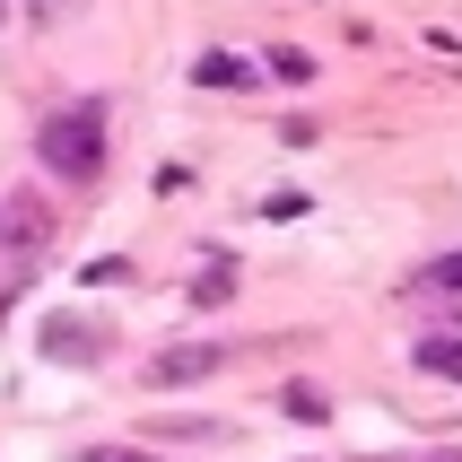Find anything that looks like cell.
<instances>
[{"label":"cell","instance_id":"obj_9","mask_svg":"<svg viewBox=\"0 0 462 462\" xmlns=\"http://www.w3.org/2000/svg\"><path fill=\"white\" fill-rule=\"evenodd\" d=\"M79 332H88V323H44V349H61V358H88V340H79Z\"/></svg>","mask_w":462,"mask_h":462},{"label":"cell","instance_id":"obj_3","mask_svg":"<svg viewBox=\"0 0 462 462\" xmlns=\"http://www.w3.org/2000/svg\"><path fill=\"white\" fill-rule=\"evenodd\" d=\"M209 366H218V340H175V349H157L149 358V384L166 393V384H201Z\"/></svg>","mask_w":462,"mask_h":462},{"label":"cell","instance_id":"obj_8","mask_svg":"<svg viewBox=\"0 0 462 462\" xmlns=\"http://www.w3.org/2000/svg\"><path fill=\"white\" fill-rule=\"evenodd\" d=\"M419 366H428V375H454V384H462V340H419Z\"/></svg>","mask_w":462,"mask_h":462},{"label":"cell","instance_id":"obj_6","mask_svg":"<svg viewBox=\"0 0 462 462\" xmlns=\"http://www.w3.org/2000/svg\"><path fill=\"white\" fill-rule=\"evenodd\" d=\"M236 297V271H227V254H209V271L192 280V306H227Z\"/></svg>","mask_w":462,"mask_h":462},{"label":"cell","instance_id":"obj_5","mask_svg":"<svg viewBox=\"0 0 462 462\" xmlns=\"http://www.w3.org/2000/svg\"><path fill=\"white\" fill-rule=\"evenodd\" d=\"M192 79H201V88H245V79H254V61H236V52H201V61H192Z\"/></svg>","mask_w":462,"mask_h":462},{"label":"cell","instance_id":"obj_4","mask_svg":"<svg viewBox=\"0 0 462 462\" xmlns=\"http://www.w3.org/2000/svg\"><path fill=\"white\" fill-rule=\"evenodd\" d=\"M411 297H428V306H462V254H445V262H428L411 280Z\"/></svg>","mask_w":462,"mask_h":462},{"label":"cell","instance_id":"obj_11","mask_svg":"<svg viewBox=\"0 0 462 462\" xmlns=\"http://www.w3.org/2000/svg\"><path fill=\"white\" fill-rule=\"evenodd\" d=\"M88 462H157V454H123V445H97Z\"/></svg>","mask_w":462,"mask_h":462},{"label":"cell","instance_id":"obj_2","mask_svg":"<svg viewBox=\"0 0 462 462\" xmlns=\"http://www.w3.org/2000/svg\"><path fill=\"white\" fill-rule=\"evenodd\" d=\"M0 254L9 262L52 254V192H0Z\"/></svg>","mask_w":462,"mask_h":462},{"label":"cell","instance_id":"obj_14","mask_svg":"<svg viewBox=\"0 0 462 462\" xmlns=\"http://www.w3.org/2000/svg\"><path fill=\"white\" fill-rule=\"evenodd\" d=\"M0 18H9V0H0Z\"/></svg>","mask_w":462,"mask_h":462},{"label":"cell","instance_id":"obj_12","mask_svg":"<svg viewBox=\"0 0 462 462\" xmlns=\"http://www.w3.org/2000/svg\"><path fill=\"white\" fill-rule=\"evenodd\" d=\"M70 9H79V0H35V18H44V26H52V18H70Z\"/></svg>","mask_w":462,"mask_h":462},{"label":"cell","instance_id":"obj_10","mask_svg":"<svg viewBox=\"0 0 462 462\" xmlns=\"http://www.w3.org/2000/svg\"><path fill=\"white\" fill-rule=\"evenodd\" d=\"M271 70H280V79H314V52H297V44H280V52H271Z\"/></svg>","mask_w":462,"mask_h":462},{"label":"cell","instance_id":"obj_13","mask_svg":"<svg viewBox=\"0 0 462 462\" xmlns=\"http://www.w3.org/2000/svg\"><path fill=\"white\" fill-rule=\"evenodd\" d=\"M428 462H462V454H454V445H445V454H428Z\"/></svg>","mask_w":462,"mask_h":462},{"label":"cell","instance_id":"obj_1","mask_svg":"<svg viewBox=\"0 0 462 462\" xmlns=\"http://www.w3.org/2000/svg\"><path fill=\"white\" fill-rule=\"evenodd\" d=\"M35 157H44L61 183H97L105 175V105L79 97V105H52L35 123Z\"/></svg>","mask_w":462,"mask_h":462},{"label":"cell","instance_id":"obj_7","mask_svg":"<svg viewBox=\"0 0 462 462\" xmlns=\"http://www.w3.org/2000/svg\"><path fill=\"white\" fill-rule=\"evenodd\" d=\"M280 402H288V419H306V428H323V419H332V402H323V384H288Z\"/></svg>","mask_w":462,"mask_h":462}]
</instances>
